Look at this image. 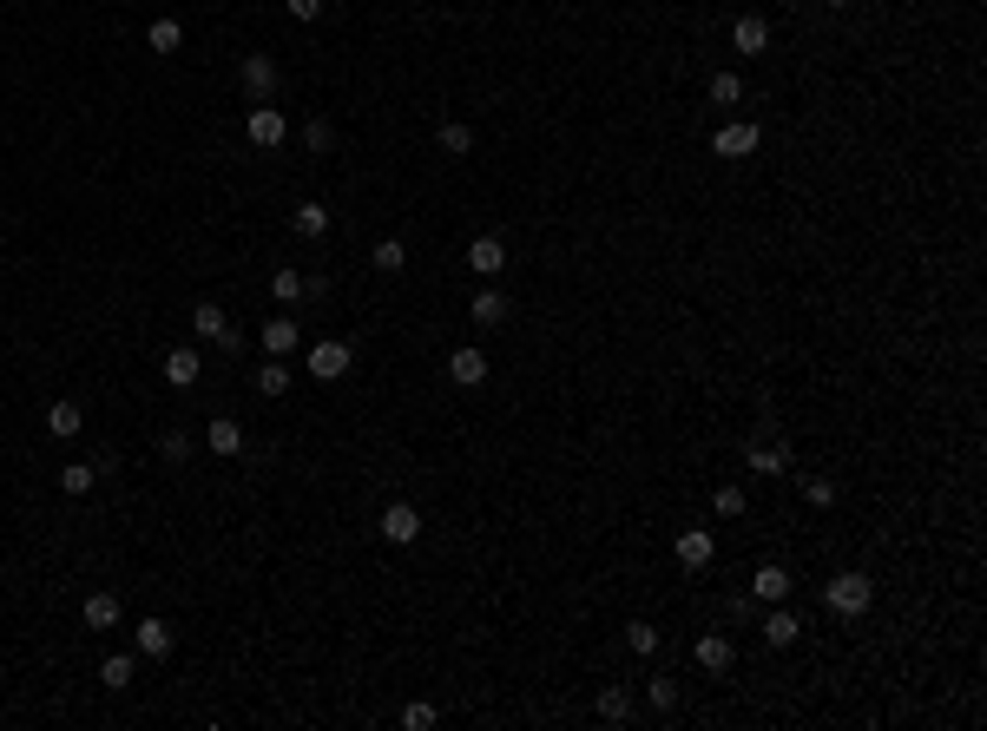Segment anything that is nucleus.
I'll return each mask as SVG.
<instances>
[{
    "label": "nucleus",
    "instance_id": "obj_38",
    "mask_svg": "<svg viewBox=\"0 0 987 731\" xmlns=\"http://www.w3.org/2000/svg\"><path fill=\"white\" fill-rule=\"evenodd\" d=\"M435 718H441V712H435V705H428V699L402 705V725H408V731H428V725H435Z\"/></svg>",
    "mask_w": 987,
    "mask_h": 731
},
{
    "label": "nucleus",
    "instance_id": "obj_11",
    "mask_svg": "<svg viewBox=\"0 0 987 731\" xmlns=\"http://www.w3.org/2000/svg\"><path fill=\"white\" fill-rule=\"evenodd\" d=\"M132 646H139V659H172V626L165 620H139L132 626Z\"/></svg>",
    "mask_w": 987,
    "mask_h": 731
},
{
    "label": "nucleus",
    "instance_id": "obj_8",
    "mask_svg": "<svg viewBox=\"0 0 987 731\" xmlns=\"http://www.w3.org/2000/svg\"><path fill=\"white\" fill-rule=\"evenodd\" d=\"M237 80H244L251 99H270L277 93V60H270V53H244V60H237Z\"/></svg>",
    "mask_w": 987,
    "mask_h": 731
},
{
    "label": "nucleus",
    "instance_id": "obj_21",
    "mask_svg": "<svg viewBox=\"0 0 987 731\" xmlns=\"http://www.w3.org/2000/svg\"><path fill=\"white\" fill-rule=\"evenodd\" d=\"M145 47H152V53H178V47H185V27H178L172 14H158L152 27H145Z\"/></svg>",
    "mask_w": 987,
    "mask_h": 731
},
{
    "label": "nucleus",
    "instance_id": "obj_19",
    "mask_svg": "<svg viewBox=\"0 0 987 731\" xmlns=\"http://www.w3.org/2000/svg\"><path fill=\"white\" fill-rule=\"evenodd\" d=\"M79 429H86V415H79V402H47V435H53V442H73Z\"/></svg>",
    "mask_w": 987,
    "mask_h": 731
},
{
    "label": "nucleus",
    "instance_id": "obj_25",
    "mask_svg": "<svg viewBox=\"0 0 987 731\" xmlns=\"http://www.w3.org/2000/svg\"><path fill=\"white\" fill-rule=\"evenodd\" d=\"M99 685H106V692H126L132 685V652H106V659H99Z\"/></svg>",
    "mask_w": 987,
    "mask_h": 731
},
{
    "label": "nucleus",
    "instance_id": "obj_30",
    "mask_svg": "<svg viewBox=\"0 0 987 731\" xmlns=\"http://www.w3.org/2000/svg\"><path fill=\"white\" fill-rule=\"evenodd\" d=\"M784 468H790V448H777V442L751 448V475H784Z\"/></svg>",
    "mask_w": 987,
    "mask_h": 731
},
{
    "label": "nucleus",
    "instance_id": "obj_1",
    "mask_svg": "<svg viewBox=\"0 0 987 731\" xmlns=\"http://www.w3.org/2000/svg\"><path fill=\"white\" fill-rule=\"evenodd\" d=\"M823 606H830L836 620H862L876 606V580L869 573H836L830 587H823Z\"/></svg>",
    "mask_w": 987,
    "mask_h": 731
},
{
    "label": "nucleus",
    "instance_id": "obj_37",
    "mask_svg": "<svg viewBox=\"0 0 987 731\" xmlns=\"http://www.w3.org/2000/svg\"><path fill=\"white\" fill-rule=\"evenodd\" d=\"M158 455H165V461H185L191 455V435L185 429H165V435H158Z\"/></svg>",
    "mask_w": 987,
    "mask_h": 731
},
{
    "label": "nucleus",
    "instance_id": "obj_27",
    "mask_svg": "<svg viewBox=\"0 0 987 731\" xmlns=\"http://www.w3.org/2000/svg\"><path fill=\"white\" fill-rule=\"evenodd\" d=\"M290 231H297V238H329V211H323V205L310 198V205H297V218H290Z\"/></svg>",
    "mask_w": 987,
    "mask_h": 731
},
{
    "label": "nucleus",
    "instance_id": "obj_33",
    "mask_svg": "<svg viewBox=\"0 0 987 731\" xmlns=\"http://www.w3.org/2000/svg\"><path fill=\"white\" fill-rule=\"evenodd\" d=\"M626 646H632V652H639V659H652V652H658V646H665V639H658V626H645V620H632V626H626Z\"/></svg>",
    "mask_w": 987,
    "mask_h": 731
},
{
    "label": "nucleus",
    "instance_id": "obj_15",
    "mask_svg": "<svg viewBox=\"0 0 987 731\" xmlns=\"http://www.w3.org/2000/svg\"><path fill=\"white\" fill-rule=\"evenodd\" d=\"M751 593H757V600H770V606H777V600H790V567L764 560V567L751 573Z\"/></svg>",
    "mask_w": 987,
    "mask_h": 731
},
{
    "label": "nucleus",
    "instance_id": "obj_4",
    "mask_svg": "<svg viewBox=\"0 0 987 731\" xmlns=\"http://www.w3.org/2000/svg\"><path fill=\"white\" fill-rule=\"evenodd\" d=\"M349 363H356V350H349L343 336H316V343H310V376L316 382H343Z\"/></svg>",
    "mask_w": 987,
    "mask_h": 731
},
{
    "label": "nucleus",
    "instance_id": "obj_18",
    "mask_svg": "<svg viewBox=\"0 0 987 731\" xmlns=\"http://www.w3.org/2000/svg\"><path fill=\"white\" fill-rule=\"evenodd\" d=\"M468 317H474V330H501V323H507V297H501V290H474Z\"/></svg>",
    "mask_w": 987,
    "mask_h": 731
},
{
    "label": "nucleus",
    "instance_id": "obj_35",
    "mask_svg": "<svg viewBox=\"0 0 987 731\" xmlns=\"http://www.w3.org/2000/svg\"><path fill=\"white\" fill-rule=\"evenodd\" d=\"M803 501H810V508H836V481L830 475H810V481H803Z\"/></svg>",
    "mask_w": 987,
    "mask_h": 731
},
{
    "label": "nucleus",
    "instance_id": "obj_12",
    "mask_svg": "<svg viewBox=\"0 0 987 731\" xmlns=\"http://www.w3.org/2000/svg\"><path fill=\"white\" fill-rule=\"evenodd\" d=\"M468 271L474 277H501L507 271V244L501 238H474L468 244Z\"/></svg>",
    "mask_w": 987,
    "mask_h": 731
},
{
    "label": "nucleus",
    "instance_id": "obj_13",
    "mask_svg": "<svg viewBox=\"0 0 987 731\" xmlns=\"http://www.w3.org/2000/svg\"><path fill=\"white\" fill-rule=\"evenodd\" d=\"M158 369H165V382H172V389H191V382L204 376V356H198V350H165V363H158Z\"/></svg>",
    "mask_w": 987,
    "mask_h": 731
},
{
    "label": "nucleus",
    "instance_id": "obj_5",
    "mask_svg": "<svg viewBox=\"0 0 987 731\" xmlns=\"http://www.w3.org/2000/svg\"><path fill=\"white\" fill-rule=\"evenodd\" d=\"M672 554H678V567H685V573H705L711 560H718V541H711V527H678Z\"/></svg>",
    "mask_w": 987,
    "mask_h": 731
},
{
    "label": "nucleus",
    "instance_id": "obj_6",
    "mask_svg": "<svg viewBox=\"0 0 987 731\" xmlns=\"http://www.w3.org/2000/svg\"><path fill=\"white\" fill-rule=\"evenodd\" d=\"M191 336H198V343H218V350H237V343H244L218 303H198V310H191Z\"/></svg>",
    "mask_w": 987,
    "mask_h": 731
},
{
    "label": "nucleus",
    "instance_id": "obj_28",
    "mask_svg": "<svg viewBox=\"0 0 987 731\" xmlns=\"http://www.w3.org/2000/svg\"><path fill=\"white\" fill-rule=\"evenodd\" d=\"M645 699H652V712H678V679L672 672H652V679H645Z\"/></svg>",
    "mask_w": 987,
    "mask_h": 731
},
{
    "label": "nucleus",
    "instance_id": "obj_40",
    "mask_svg": "<svg viewBox=\"0 0 987 731\" xmlns=\"http://www.w3.org/2000/svg\"><path fill=\"white\" fill-rule=\"evenodd\" d=\"M283 14L297 20V27H310V20H323V0H283Z\"/></svg>",
    "mask_w": 987,
    "mask_h": 731
},
{
    "label": "nucleus",
    "instance_id": "obj_24",
    "mask_svg": "<svg viewBox=\"0 0 987 731\" xmlns=\"http://www.w3.org/2000/svg\"><path fill=\"white\" fill-rule=\"evenodd\" d=\"M731 659H737V652H731V639H724V633L698 639V666H705V672H731Z\"/></svg>",
    "mask_w": 987,
    "mask_h": 731
},
{
    "label": "nucleus",
    "instance_id": "obj_34",
    "mask_svg": "<svg viewBox=\"0 0 987 731\" xmlns=\"http://www.w3.org/2000/svg\"><path fill=\"white\" fill-rule=\"evenodd\" d=\"M711 106H744V80H737V73H718V80H711Z\"/></svg>",
    "mask_w": 987,
    "mask_h": 731
},
{
    "label": "nucleus",
    "instance_id": "obj_39",
    "mask_svg": "<svg viewBox=\"0 0 987 731\" xmlns=\"http://www.w3.org/2000/svg\"><path fill=\"white\" fill-rule=\"evenodd\" d=\"M303 145H310V152H329V145H336V126H329V119H310V126H303Z\"/></svg>",
    "mask_w": 987,
    "mask_h": 731
},
{
    "label": "nucleus",
    "instance_id": "obj_7",
    "mask_svg": "<svg viewBox=\"0 0 987 731\" xmlns=\"http://www.w3.org/2000/svg\"><path fill=\"white\" fill-rule=\"evenodd\" d=\"M757 145H764V132H757L751 119H731V126H718V139H711V152H718V159H751Z\"/></svg>",
    "mask_w": 987,
    "mask_h": 731
},
{
    "label": "nucleus",
    "instance_id": "obj_26",
    "mask_svg": "<svg viewBox=\"0 0 987 731\" xmlns=\"http://www.w3.org/2000/svg\"><path fill=\"white\" fill-rule=\"evenodd\" d=\"M599 718H606V725H626L632 718V685H606V692H599Z\"/></svg>",
    "mask_w": 987,
    "mask_h": 731
},
{
    "label": "nucleus",
    "instance_id": "obj_10",
    "mask_svg": "<svg viewBox=\"0 0 987 731\" xmlns=\"http://www.w3.org/2000/svg\"><path fill=\"white\" fill-rule=\"evenodd\" d=\"M448 382H455V389H481V382H487V356L474 350V343H468V350H455V356H448Z\"/></svg>",
    "mask_w": 987,
    "mask_h": 731
},
{
    "label": "nucleus",
    "instance_id": "obj_17",
    "mask_svg": "<svg viewBox=\"0 0 987 731\" xmlns=\"http://www.w3.org/2000/svg\"><path fill=\"white\" fill-rule=\"evenodd\" d=\"M297 343H303L297 317H270L264 323V356H297Z\"/></svg>",
    "mask_w": 987,
    "mask_h": 731
},
{
    "label": "nucleus",
    "instance_id": "obj_23",
    "mask_svg": "<svg viewBox=\"0 0 987 731\" xmlns=\"http://www.w3.org/2000/svg\"><path fill=\"white\" fill-rule=\"evenodd\" d=\"M270 297H277V303H303V297H310V277L283 264V271H270Z\"/></svg>",
    "mask_w": 987,
    "mask_h": 731
},
{
    "label": "nucleus",
    "instance_id": "obj_31",
    "mask_svg": "<svg viewBox=\"0 0 987 731\" xmlns=\"http://www.w3.org/2000/svg\"><path fill=\"white\" fill-rule=\"evenodd\" d=\"M257 396H283L290 389V369H283V356H264V369H257Z\"/></svg>",
    "mask_w": 987,
    "mask_h": 731
},
{
    "label": "nucleus",
    "instance_id": "obj_14",
    "mask_svg": "<svg viewBox=\"0 0 987 731\" xmlns=\"http://www.w3.org/2000/svg\"><path fill=\"white\" fill-rule=\"evenodd\" d=\"M204 442H211V455H224V461H237V455H244V429H237L231 415H211Z\"/></svg>",
    "mask_w": 987,
    "mask_h": 731
},
{
    "label": "nucleus",
    "instance_id": "obj_36",
    "mask_svg": "<svg viewBox=\"0 0 987 731\" xmlns=\"http://www.w3.org/2000/svg\"><path fill=\"white\" fill-rule=\"evenodd\" d=\"M711 508H718L724 521H731V514H744V488H737V481H724V488L711 494Z\"/></svg>",
    "mask_w": 987,
    "mask_h": 731
},
{
    "label": "nucleus",
    "instance_id": "obj_41",
    "mask_svg": "<svg viewBox=\"0 0 987 731\" xmlns=\"http://www.w3.org/2000/svg\"><path fill=\"white\" fill-rule=\"evenodd\" d=\"M830 7H843V0H830Z\"/></svg>",
    "mask_w": 987,
    "mask_h": 731
},
{
    "label": "nucleus",
    "instance_id": "obj_32",
    "mask_svg": "<svg viewBox=\"0 0 987 731\" xmlns=\"http://www.w3.org/2000/svg\"><path fill=\"white\" fill-rule=\"evenodd\" d=\"M369 264H376V271H382V277H395V271H402V264H408V251H402V238H382V244H376V251H369Z\"/></svg>",
    "mask_w": 987,
    "mask_h": 731
},
{
    "label": "nucleus",
    "instance_id": "obj_16",
    "mask_svg": "<svg viewBox=\"0 0 987 731\" xmlns=\"http://www.w3.org/2000/svg\"><path fill=\"white\" fill-rule=\"evenodd\" d=\"M797 639H803V620L790 613L784 600H777V613L764 620V646H777V652H784V646H797Z\"/></svg>",
    "mask_w": 987,
    "mask_h": 731
},
{
    "label": "nucleus",
    "instance_id": "obj_9",
    "mask_svg": "<svg viewBox=\"0 0 987 731\" xmlns=\"http://www.w3.org/2000/svg\"><path fill=\"white\" fill-rule=\"evenodd\" d=\"M731 47L744 53V60H751V53H764V47H770V20H764V14H737V20H731Z\"/></svg>",
    "mask_w": 987,
    "mask_h": 731
},
{
    "label": "nucleus",
    "instance_id": "obj_29",
    "mask_svg": "<svg viewBox=\"0 0 987 731\" xmlns=\"http://www.w3.org/2000/svg\"><path fill=\"white\" fill-rule=\"evenodd\" d=\"M435 139H441V152H448V159H468V152H474V126H461V119H448Z\"/></svg>",
    "mask_w": 987,
    "mask_h": 731
},
{
    "label": "nucleus",
    "instance_id": "obj_20",
    "mask_svg": "<svg viewBox=\"0 0 987 731\" xmlns=\"http://www.w3.org/2000/svg\"><path fill=\"white\" fill-rule=\"evenodd\" d=\"M79 620L93 626V633H112L119 626V593H93V600L79 606Z\"/></svg>",
    "mask_w": 987,
    "mask_h": 731
},
{
    "label": "nucleus",
    "instance_id": "obj_22",
    "mask_svg": "<svg viewBox=\"0 0 987 731\" xmlns=\"http://www.w3.org/2000/svg\"><path fill=\"white\" fill-rule=\"evenodd\" d=\"M99 488V461H66L60 468V494H93Z\"/></svg>",
    "mask_w": 987,
    "mask_h": 731
},
{
    "label": "nucleus",
    "instance_id": "obj_2",
    "mask_svg": "<svg viewBox=\"0 0 987 731\" xmlns=\"http://www.w3.org/2000/svg\"><path fill=\"white\" fill-rule=\"evenodd\" d=\"M376 534L389 547H415V541H422V508H415V501H389L382 521H376Z\"/></svg>",
    "mask_w": 987,
    "mask_h": 731
},
{
    "label": "nucleus",
    "instance_id": "obj_3",
    "mask_svg": "<svg viewBox=\"0 0 987 731\" xmlns=\"http://www.w3.org/2000/svg\"><path fill=\"white\" fill-rule=\"evenodd\" d=\"M244 139H251L257 152H277V145L290 139V119H283L277 106H264V99H257V106L244 112Z\"/></svg>",
    "mask_w": 987,
    "mask_h": 731
}]
</instances>
